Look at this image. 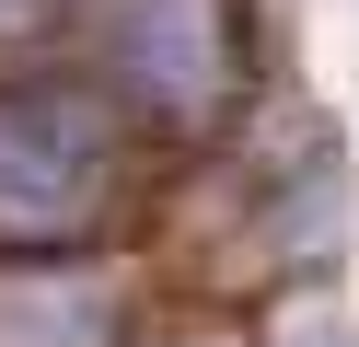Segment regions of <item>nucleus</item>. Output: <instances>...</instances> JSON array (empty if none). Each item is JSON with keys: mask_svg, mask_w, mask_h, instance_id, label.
Here are the masks:
<instances>
[{"mask_svg": "<svg viewBox=\"0 0 359 347\" xmlns=\"http://www.w3.org/2000/svg\"><path fill=\"white\" fill-rule=\"evenodd\" d=\"M128 139L93 93L0 81V254H70L116 220Z\"/></svg>", "mask_w": 359, "mask_h": 347, "instance_id": "nucleus-1", "label": "nucleus"}, {"mask_svg": "<svg viewBox=\"0 0 359 347\" xmlns=\"http://www.w3.org/2000/svg\"><path fill=\"white\" fill-rule=\"evenodd\" d=\"M128 301L104 266L70 254H0V347H116Z\"/></svg>", "mask_w": 359, "mask_h": 347, "instance_id": "nucleus-2", "label": "nucleus"}, {"mask_svg": "<svg viewBox=\"0 0 359 347\" xmlns=\"http://www.w3.org/2000/svg\"><path fill=\"white\" fill-rule=\"evenodd\" d=\"M116 69H128V93H151L174 116L220 104V12L209 0H128L116 12Z\"/></svg>", "mask_w": 359, "mask_h": 347, "instance_id": "nucleus-3", "label": "nucleus"}, {"mask_svg": "<svg viewBox=\"0 0 359 347\" xmlns=\"http://www.w3.org/2000/svg\"><path fill=\"white\" fill-rule=\"evenodd\" d=\"M12 23H24V0H0V35H12Z\"/></svg>", "mask_w": 359, "mask_h": 347, "instance_id": "nucleus-4", "label": "nucleus"}]
</instances>
